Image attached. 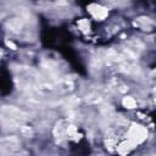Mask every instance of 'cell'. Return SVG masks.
I'll use <instances>...</instances> for the list:
<instances>
[{
	"label": "cell",
	"mask_w": 156,
	"mask_h": 156,
	"mask_svg": "<svg viewBox=\"0 0 156 156\" xmlns=\"http://www.w3.org/2000/svg\"><path fill=\"white\" fill-rule=\"evenodd\" d=\"M88 9L89 10H87V11H89V13H90V16L93 17L94 21L102 22L108 17V9L106 6L93 4V5H89Z\"/></svg>",
	"instance_id": "obj_1"
},
{
	"label": "cell",
	"mask_w": 156,
	"mask_h": 156,
	"mask_svg": "<svg viewBox=\"0 0 156 156\" xmlns=\"http://www.w3.org/2000/svg\"><path fill=\"white\" fill-rule=\"evenodd\" d=\"M122 105L127 110H135L138 107V101H136V99L134 96L126 95V96L122 98Z\"/></svg>",
	"instance_id": "obj_2"
}]
</instances>
